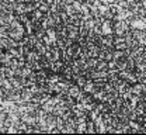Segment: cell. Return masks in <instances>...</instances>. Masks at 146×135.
I'll use <instances>...</instances> for the list:
<instances>
[{"mask_svg":"<svg viewBox=\"0 0 146 135\" xmlns=\"http://www.w3.org/2000/svg\"><path fill=\"white\" fill-rule=\"evenodd\" d=\"M101 33L103 35H111L114 34V21L112 20H103L101 23Z\"/></svg>","mask_w":146,"mask_h":135,"instance_id":"6da1fadb","label":"cell"},{"mask_svg":"<svg viewBox=\"0 0 146 135\" xmlns=\"http://www.w3.org/2000/svg\"><path fill=\"white\" fill-rule=\"evenodd\" d=\"M132 30H146V19L143 17H133L131 20Z\"/></svg>","mask_w":146,"mask_h":135,"instance_id":"7a4b0ae2","label":"cell"},{"mask_svg":"<svg viewBox=\"0 0 146 135\" xmlns=\"http://www.w3.org/2000/svg\"><path fill=\"white\" fill-rule=\"evenodd\" d=\"M94 122H96V128H97V132H98V134L107 132V122L104 121L103 114H100V116L97 117V118L94 120Z\"/></svg>","mask_w":146,"mask_h":135,"instance_id":"3957f363","label":"cell"},{"mask_svg":"<svg viewBox=\"0 0 146 135\" xmlns=\"http://www.w3.org/2000/svg\"><path fill=\"white\" fill-rule=\"evenodd\" d=\"M82 90H83V89H82V87H80L79 84L73 83L72 86L69 87V90H68V94H69V96H72L73 98H77V96H79V94L82 93Z\"/></svg>","mask_w":146,"mask_h":135,"instance_id":"277c9868","label":"cell"},{"mask_svg":"<svg viewBox=\"0 0 146 135\" xmlns=\"http://www.w3.org/2000/svg\"><path fill=\"white\" fill-rule=\"evenodd\" d=\"M86 131H87V121H77L76 132L77 134H86Z\"/></svg>","mask_w":146,"mask_h":135,"instance_id":"5b68a950","label":"cell"},{"mask_svg":"<svg viewBox=\"0 0 146 135\" xmlns=\"http://www.w3.org/2000/svg\"><path fill=\"white\" fill-rule=\"evenodd\" d=\"M94 132H97V128H96V122L93 121V120H87V131H86V134H94Z\"/></svg>","mask_w":146,"mask_h":135,"instance_id":"8992f818","label":"cell"},{"mask_svg":"<svg viewBox=\"0 0 146 135\" xmlns=\"http://www.w3.org/2000/svg\"><path fill=\"white\" fill-rule=\"evenodd\" d=\"M63 10H65V11L68 13V16H69V17H72L73 14H76V13H77V11L74 10V7H73V4H66V6L63 7Z\"/></svg>","mask_w":146,"mask_h":135,"instance_id":"52a82bcc","label":"cell"},{"mask_svg":"<svg viewBox=\"0 0 146 135\" xmlns=\"http://www.w3.org/2000/svg\"><path fill=\"white\" fill-rule=\"evenodd\" d=\"M73 7H74V10L77 11V13H82V6H83V1H79V0H74L72 3Z\"/></svg>","mask_w":146,"mask_h":135,"instance_id":"ba28073f","label":"cell"},{"mask_svg":"<svg viewBox=\"0 0 146 135\" xmlns=\"http://www.w3.org/2000/svg\"><path fill=\"white\" fill-rule=\"evenodd\" d=\"M62 1H63L65 4H72V3L74 1V0H62Z\"/></svg>","mask_w":146,"mask_h":135,"instance_id":"9c48e42d","label":"cell"},{"mask_svg":"<svg viewBox=\"0 0 146 135\" xmlns=\"http://www.w3.org/2000/svg\"><path fill=\"white\" fill-rule=\"evenodd\" d=\"M142 4H143V7H145V10H146V0H143V1H142Z\"/></svg>","mask_w":146,"mask_h":135,"instance_id":"30bf717a","label":"cell"},{"mask_svg":"<svg viewBox=\"0 0 146 135\" xmlns=\"http://www.w3.org/2000/svg\"><path fill=\"white\" fill-rule=\"evenodd\" d=\"M79 1H87V0H79Z\"/></svg>","mask_w":146,"mask_h":135,"instance_id":"8fae6325","label":"cell"},{"mask_svg":"<svg viewBox=\"0 0 146 135\" xmlns=\"http://www.w3.org/2000/svg\"><path fill=\"white\" fill-rule=\"evenodd\" d=\"M145 51H146V45H145Z\"/></svg>","mask_w":146,"mask_h":135,"instance_id":"7c38bea8","label":"cell"},{"mask_svg":"<svg viewBox=\"0 0 146 135\" xmlns=\"http://www.w3.org/2000/svg\"><path fill=\"white\" fill-rule=\"evenodd\" d=\"M139 1H143V0H139Z\"/></svg>","mask_w":146,"mask_h":135,"instance_id":"4fadbf2b","label":"cell"},{"mask_svg":"<svg viewBox=\"0 0 146 135\" xmlns=\"http://www.w3.org/2000/svg\"><path fill=\"white\" fill-rule=\"evenodd\" d=\"M101 1H104V0H101Z\"/></svg>","mask_w":146,"mask_h":135,"instance_id":"5bb4252c","label":"cell"}]
</instances>
